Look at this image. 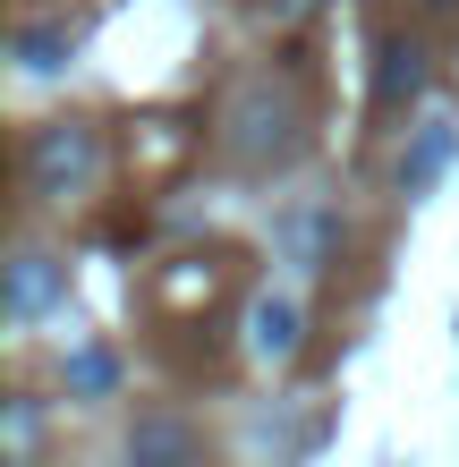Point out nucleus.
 Segmentation results:
<instances>
[{"instance_id":"obj_5","label":"nucleus","mask_w":459,"mask_h":467,"mask_svg":"<svg viewBox=\"0 0 459 467\" xmlns=\"http://www.w3.org/2000/svg\"><path fill=\"white\" fill-rule=\"evenodd\" d=\"M417 94H425V43L417 35H383L374 43V111L400 119Z\"/></svg>"},{"instance_id":"obj_1","label":"nucleus","mask_w":459,"mask_h":467,"mask_svg":"<svg viewBox=\"0 0 459 467\" xmlns=\"http://www.w3.org/2000/svg\"><path fill=\"white\" fill-rule=\"evenodd\" d=\"M222 153L238 171H289L298 161V94L281 77H247L222 111Z\"/></svg>"},{"instance_id":"obj_3","label":"nucleus","mask_w":459,"mask_h":467,"mask_svg":"<svg viewBox=\"0 0 459 467\" xmlns=\"http://www.w3.org/2000/svg\"><path fill=\"white\" fill-rule=\"evenodd\" d=\"M60 297H68V264L43 255V246H17V255H9V289H0L9 323H43Z\"/></svg>"},{"instance_id":"obj_11","label":"nucleus","mask_w":459,"mask_h":467,"mask_svg":"<svg viewBox=\"0 0 459 467\" xmlns=\"http://www.w3.org/2000/svg\"><path fill=\"white\" fill-rule=\"evenodd\" d=\"M60 374H68V391H77V400H102V391H111V374H120V366H111L102 348H77V357H68Z\"/></svg>"},{"instance_id":"obj_10","label":"nucleus","mask_w":459,"mask_h":467,"mask_svg":"<svg viewBox=\"0 0 459 467\" xmlns=\"http://www.w3.org/2000/svg\"><path fill=\"white\" fill-rule=\"evenodd\" d=\"M35 451H43V408L35 400H9V467H35Z\"/></svg>"},{"instance_id":"obj_8","label":"nucleus","mask_w":459,"mask_h":467,"mask_svg":"<svg viewBox=\"0 0 459 467\" xmlns=\"http://www.w3.org/2000/svg\"><path fill=\"white\" fill-rule=\"evenodd\" d=\"M128 467H196V433H187L171 408H153V417H137V433H128Z\"/></svg>"},{"instance_id":"obj_12","label":"nucleus","mask_w":459,"mask_h":467,"mask_svg":"<svg viewBox=\"0 0 459 467\" xmlns=\"http://www.w3.org/2000/svg\"><path fill=\"white\" fill-rule=\"evenodd\" d=\"M307 9H315V0H273V26H298Z\"/></svg>"},{"instance_id":"obj_13","label":"nucleus","mask_w":459,"mask_h":467,"mask_svg":"<svg viewBox=\"0 0 459 467\" xmlns=\"http://www.w3.org/2000/svg\"><path fill=\"white\" fill-rule=\"evenodd\" d=\"M425 9H459V0H425Z\"/></svg>"},{"instance_id":"obj_6","label":"nucleus","mask_w":459,"mask_h":467,"mask_svg":"<svg viewBox=\"0 0 459 467\" xmlns=\"http://www.w3.org/2000/svg\"><path fill=\"white\" fill-rule=\"evenodd\" d=\"M451 153H459V119L425 111V119H417V136H409V153H400V196H425V187L451 171Z\"/></svg>"},{"instance_id":"obj_7","label":"nucleus","mask_w":459,"mask_h":467,"mask_svg":"<svg viewBox=\"0 0 459 467\" xmlns=\"http://www.w3.org/2000/svg\"><path fill=\"white\" fill-rule=\"evenodd\" d=\"M9 60H17L26 77H60V68L77 60V26H68V17H26L17 35H9Z\"/></svg>"},{"instance_id":"obj_4","label":"nucleus","mask_w":459,"mask_h":467,"mask_svg":"<svg viewBox=\"0 0 459 467\" xmlns=\"http://www.w3.org/2000/svg\"><path fill=\"white\" fill-rule=\"evenodd\" d=\"M298 348H307V306L289 289H264L247 306V357H256V366H289Z\"/></svg>"},{"instance_id":"obj_2","label":"nucleus","mask_w":459,"mask_h":467,"mask_svg":"<svg viewBox=\"0 0 459 467\" xmlns=\"http://www.w3.org/2000/svg\"><path fill=\"white\" fill-rule=\"evenodd\" d=\"M102 171H111V153H102V128H86V119H51L26 136V196H43V204L94 196Z\"/></svg>"},{"instance_id":"obj_9","label":"nucleus","mask_w":459,"mask_h":467,"mask_svg":"<svg viewBox=\"0 0 459 467\" xmlns=\"http://www.w3.org/2000/svg\"><path fill=\"white\" fill-rule=\"evenodd\" d=\"M332 246H340V213L332 204H307V213H289V222H281V255L298 264V272H323V264H332Z\"/></svg>"}]
</instances>
